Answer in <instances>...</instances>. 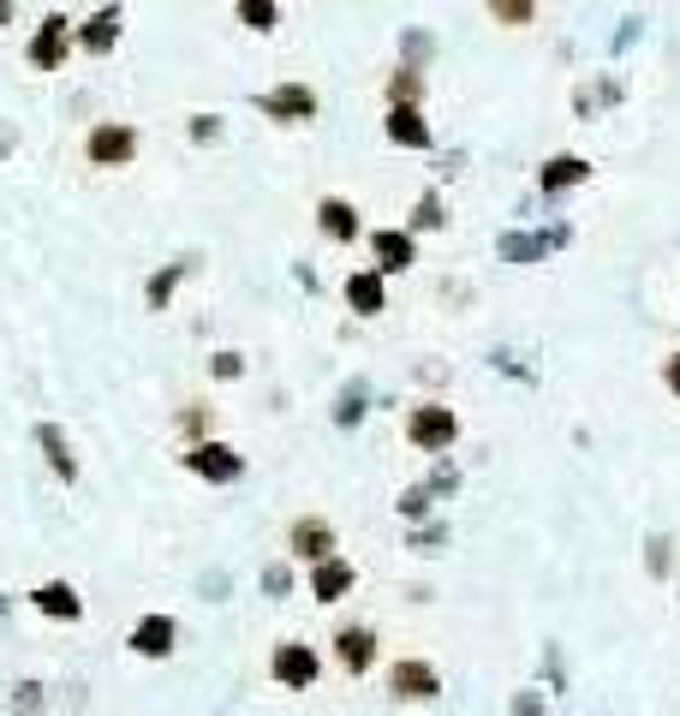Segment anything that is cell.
Here are the masks:
<instances>
[{"instance_id": "1", "label": "cell", "mask_w": 680, "mask_h": 716, "mask_svg": "<svg viewBox=\"0 0 680 716\" xmlns=\"http://www.w3.org/2000/svg\"><path fill=\"white\" fill-rule=\"evenodd\" d=\"M406 436H412V448H424V454L454 448L460 418H454V407H412V418H406Z\"/></svg>"}, {"instance_id": "2", "label": "cell", "mask_w": 680, "mask_h": 716, "mask_svg": "<svg viewBox=\"0 0 680 716\" xmlns=\"http://www.w3.org/2000/svg\"><path fill=\"white\" fill-rule=\"evenodd\" d=\"M132 156H138V132L132 126H114V120H107V126L90 132V161H97V168H126Z\"/></svg>"}, {"instance_id": "3", "label": "cell", "mask_w": 680, "mask_h": 716, "mask_svg": "<svg viewBox=\"0 0 680 716\" xmlns=\"http://www.w3.org/2000/svg\"><path fill=\"white\" fill-rule=\"evenodd\" d=\"M185 466L197 471V478H215V484H234L245 471V454H234L227 442H197L192 454H185Z\"/></svg>"}, {"instance_id": "4", "label": "cell", "mask_w": 680, "mask_h": 716, "mask_svg": "<svg viewBox=\"0 0 680 716\" xmlns=\"http://www.w3.org/2000/svg\"><path fill=\"white\" fill-rule=\"evenodd\" d=\"M257 107H263L269 120H317V90L281 84V90H269V96H257Z\"/></svg>"}, {"instance_id": "5", "label": "cell", "mask_w": 680, "mask_h": 716, "mask_svg": "<svg viewBox=\"0 0 680 716\" xmlns=\"http://www.w3.org/2000/svg\"><path fill=\"white\" fill-rule=\"evenodd\" d=\"M388 693L394 698H437L442 681H437V669H430V663L406 657V663H394V674H388Z\"/></svg>"}, {"instance_id": "6", "label": "cell", "mask_w": 680, "mask_h": 716, "mask_svg": "<svg viewBox=\"0 0 680 716\" xmlns=\"http://www.w3.org/2000/svg\"><path fill=\"white\" fill-rule=\"evenodd\" d=\"M269 674H275L281 686H310V681H317V651L287 639V645L275 651V663H269Z\"/></svg>"}, {"instance_id": "7", "label": "cell", "mask_w": 680, "mask_h": 716, "mask_svg": "<svg viewBox=\"0 0 680 716\" xmlns=\"http://www.w3.org/2000/svg\"><path fill=\"white\" fill-rule=\"evenodd\" d=\"M371 251H376V275H400V269H412V234H400V227H383V234H371Z\"/></svg>"}, {"instance_id": "8", "label": "cell", "mask_w": 680, "mask_h": 716, "mask_svg": "<svg viewBox=\"0 0 680 716\" xmlns=\"http://www.w3.org/2000/svg\"><path fill=\"white\" fill-rule=\"evenodd\" d=\"M293 556L298 561H329L335 556V532H329V520H293Z\"/></svg>"}, {"instance_id": "9", "label": "cell", "mask_w": 680, "mask_h": 716, "mask_svg": "<svg viewBox=\"0 0 680 716\" xmlns=\"http://www.w3.org/2000/svg\"><path fill=\"white\" fill-rule=\"evenodd\" d=\"M567 246V227H549V234H508L501 239V263H537L543 251Z\"/></svg>"}, {"instance_id": "10", "label": "cell", "mask_w": 680, "mask_h": 716, "mask_svg": "<svg viewBox=\"0 0 680 716\" xmlns=\"http://www.w3.org/2000/svg\"><path fill=\"white\" fill-rule=\"evenodd\" d=\"M335 657H340V669H371L376 663V633L371 627H340L335 633Z\"/></svg>"}, {"instance_id": "11", "label": "cell", "mask_w": 680, "mask_h": 716, "mask_svg": "<svg viewBox=\"0 0 680 716\" xmlns=\"http://www.w3.org/2000/svg\"><path fill=\"white\" fill-rule=\"evenodd\" d=\"M352 561H340V556H329V561H317V573H310V598L317 603H340L352 591Z\"/></svg>"}, {"instance_id": "12", "label": "cell", "mask_w": 680, "mask_h": 716, "mask_svg": "<svg viewBox=\"0 0 680 716\" xmlns=\"http://www.w3.org/2000/svg\"><path fill=\"white\" fill-rule=\"evenodd\" d=\"M173 639H180V627H173L168 615H144L138 627H132V651L138 657H168Z\"/></svg>"}, {"instance_id": "13", "label": "cell", "mask_w": 680, "mask_h": 716, "mask_svg": "<svg viewBox=\"0 0 680 716\" xmlns=\"http://www.w3.org/2000/svg\"><path fill=\"white\" fill-rule=\"evenodd\" d=\"M66 31H72V24H66L60 12H48V19H43V31H36V43H31V66L54 72V66L66 60Z\"/></svg>"}, {"instance_id": "14", "label": "cell", "mask_w": 680, "mask_h": 716, "mask_svg": "<svg viewBox=\"0 0 680 716\" xmlns=\"http://www.w3.org/2000/svg\"><path fill=\"white\" fill-rule=\"evenodd\" d=\"M31 603H36L43 615H54V621H78V615H84V598H78L66 579H48V586H36Z\"/></svg>"}, {"instance_id": "15", "label": "cell", "mask_w": 680, "mask_h": 716, "mask_svg": "<svg viewBox=\"0 0 680 716\" xmlns=\"http://www.w3.org/2000/svg\"><path fill=\"white\" fill-rule=\"evenodd\" d=\"M579 180H591V161H585V156H549V161H543V173H537L543 192H567V185H579Z\"/></svg>"}, {"instance_id": "16", "label": "cell", "mask_w": 680, "mask_h": 716, "mask_svg": "<svg viewBox=\"0 0 680 716\" xmlns=\"http://www.w3.org/2000/svg\"><path fill=\"white\" fill-rule=\"evenodd\" d=\"M317 221H322V234H329V239H340V246H347V239H359V209H352L347 197H322V204H317Z\"/></svg>"}, {"instance_id": "17", "label": "cell", "mask_w": 680, "mask_h": 716, "mask_svg": "<svg viewBox=\"0 0 680 716\" xmlns=\"http://www.w3.org/2000/svg\"><path fill=\"white\" fill-rule=\"evenodd\" d=\"M36 442H43L48 466L60 471V478H78V454H72V442H66L60 424H36Z\"/></svg>"}, {"instance_id": "18", "label": "cell", "mask_w": 680, "mask_h": 716, "mask_svg": "<svg viewBox=\"0 0 680 716\" xmlns=\"http://www.w3.org/2000/svg\"><path fill=\"white\" fill-rule=\"evenodd\" d=\"M388 138L406 144V150H424V144H430V126L418 120V107H388Z\"/></svg>"}, {"instance_id": "19", "label": "cell", "mask_w": 680, "mask_h": 716, "mask_svg": "<svg viewBox=\"0 0 680 716\" xmlns=\"http://www.w3.org/2000/svg\"><path fill=\"white\" fill-rule=\"evenodd\" d=\"M347 305L359 310V317H376V310H383V275H376V269L352 275V281H347Z\"/></svg>"}, {"instance_id": "20", "label": "cell", "mask_w": 680, "mask_h": 716, "mask_svg": "<svg viewBox=\"0 0 680 716\" xmlns=\"http://www.w3.org/2000/svg\"><path fill=\"white\" fill-rule=\"evenodd\" d=\"M120 24H126V19H120V7H102L97 19L84 24V48L90 54H107V48L120 43Z\"/></svg>"}, {"instance_id": "21", "label": "cell", "mask_w": 680, "mask_h": 716, "mask_svg": "<svg viewBox=\"0 0 680 716\" xmlns=\"http://www.w3.org/2000/svg\"><path fill=\"white\" fill-rule=\"evenodd\" d=\"M418 96H424V78H418V66H400V72L388 78V102H394V107H412Z\"/></svg>"}, {"instance_id": "22", "label": "cell", "mask_w": 680, "mask_h": 716, "mask_svg": "<svg viewBox=\"0 0 680 716\" xmlns=\"http://www.w3.org/2000/svg\"><path fill=\"white\" fill-rule=\"evenodd\" d=\"M180 275H185V269H180V263H168V269H156V275H149V287H144V299H149V310H161V305H168V299H173V287H180Z\"/></svg>"}, {"instance_id": "23", "label": "cell", "mask_w": 680, "mask_h": 716, "mask_svg": "<svg viewBox=\"0 0 680 716\" xmlns=\"http://www.w3.org/2000/svg\"><path fill=\"white\" fill-rule=\"evenodd\" d=\"M615 96H621L615 78H603V84H585V90H579V114H591V107H609Z\"/></svg>"}, {"instance_id": "24", "label": "cell", "mask_w": 680, "mask_h": 716, "mask_svg": "<svg viewBox=\"0 0 680 716\" xmlns=\"http://www.w3.org/2000/svg\"><path fill=\"white\" fill-rule=\"evenodd\" d=\"M489 19H496V24H525V19H537V7H532V0H496Z\"/></svg>"}, {"instance_id": "25", "label": "cell", "mask_w": 680, "mask_h": 716, "mask_svg": "<svg viewBox=\"0 0 680 716\" xmlns=\"http://www.w3.org/2000/svg\"><path fill=\"white\" fill-rule=\"evenodd\" d=\"M359 418H364V383H352L335 407V424H359Z\"/></svg>"}, {"instance_id": "26", "label": "cell", "mask_w": 680, "mask_h": 716, "mask_svg": "<svg viewBox=\"0 0 680 716\" xmlns=\"http://www.w3.org/2000/svg\"><path fill=\"white\" fill-rule=\"evenodd\" d=\"M12 711H19V716H36V711H43V686H36V681H19V686H12Z\"/></svg>"}, {"instance_id": "27", "label": "cell", "mask_w": 680, "mask_h": 716, "mask_svg": "<svg viewBox=\"0 0 680 716\" xmlns=\"http://www.w3.org/2000/svg\"><path fill=\"white\" fill-rule=\"evenodd\" d=\"M239 19L251 24V31H269V24H275V7H269V0H239Z\"/></svg>"}, {"instance_id": "28", "label": "cell", "mask_w": 680, "mask_h": 716, "mask_svg": "<svg viewBox=\"0 0 680 716\" xmlns=\"http://www.w3.org/2000/svg\"><path fill=\"white\" fill-rule=\"evenodd\" d=\"M412 227H424V234H430V227H442V197H437V192H424V197H418Z\"/></svg>"}, {"instance_id": "29", "label": "cell", "mask_w": 680, "mask_h": 716, "mask_svg": "<svg viewBox=\"0 0 680 716\" xmlns=\"http://www.w3.org/2000/svg\"><path fill=\"white\" fill-rule=\"evenodd\" d=\"M287 586H293V573L281 561H269L263 567V591H269V598H287Z\"/></svg>"}, {"instance_id": "30", "label": "cell", "mask_w": 680, "mask_h": 716, "mask_svg": "<svg viewBox=\"0 0 680 716\" xmlns=\"http://www.w3.org/2000/svg\"><path fill=\"white\" fill-rule=\"evenodd\" d=\"M400 513H406V520H424V513H430V490H406L400 496Z\"/></svg>"}, {"instance_id": "31", "label": "cell", "mask_w": 680, "mask_h": 716, "mask_svg": "<svg viewBox=\"0 0 680 716\" xmlns=\"http://www.w3.org/2000/svg\"><path fill=\"white\" fill-rule=\"evenodd\" d=\"M192 138H197V144L222 138V120H215V114H192Z\"/></svg>"}, {"instance_id": "32", "label": "cell", "mask_w": 680, "mask_h": 716, "mask_svg": "<svg viewBox=\"0 0 680 716\" xmlns=\"http://www.w3.org/2000/svg\"><path fill=\"white\" fill-rule=\"evenodd\" d=\"M424 490H430V496H447V490H460V471H454V466H437V478H430Z\"/></svg>"}, {"instance_id": "33", "label": "cell", "mask_w": 680, "mask_h": 716, "mask_svg": "<svg viewBox=\"0 0 680 716\" xmlns=\"http://www.w3.org/2000/svg\"><path fill=\"white\" fill-rule=\"evenodd\" d=\"M650 573H669V537H650Z\"/></svg>"}, {"instance_id": "34", "label": "cell", "mask_w": 680, "mask_h": 716, "mask_svg": "<svg viewBox=\"0 0 680 716\" xmlns=\"http://www.w3.org/2000/svg\"><path fill=\"white\" fill-rule=\"evenodd\" d=\"M209 371H215V376H239V371H245V359H239V353H215V359H209Z\"/></svg>"}, {"instance_id": "35", "label": "cell", "mask_w": 680, "mask_h": 716, "mask_svg": "<svg viewBox=\"0 0 680 716\" xmlns=\"http://www.w3.org/2000/svg\"><path fill=\"white\" fill-rule=\"evenodd\" d=\"M437 544H447V525H424V532L412 537V549H437Z\"/></svg>"}, {"instance_id": "36", "label": "cell", "mask_w": 680, "mask_h": 716, "mask_svg": "<svg viewBox=\"0 0 680 716\" xmlns=\"http://www.w3.org/2000/svg\"><path fill=\"white\" fill-rule=\"evenodd\" d=\"M513 716H543V698L537 693H520V698H513Z\"/></svg>"}, {"instance_id": "37", "label": "cell", "mask_w": 680, "mask_h": 716, "mask_svg": "<svg viewBox=\"0 0 680 716\" xmlns=\"http://www.w3.org/2000/svg\"><path fill=\"white\" fill-rule=\"evenodd\" d=\"M203 598H227V573H203Z\"/></svg>"}, {"instance_id": "38", "label": "cell", "mask_w": 680, "mask_h": 716, "mask_svg": "<svg viewBox=\"0 0 680 716\" xmlns=\"http://www.w3.org/2000/svg\"><path fill=\"white\" fill-rule=\"evenodd\" d=\"M662 383H669V388H675V395H680V353L669 359V371H662Z\"/></svg>"}, {"instance_id": "39", "label": "cell", "mask_w": 680, "mask_h": 716, "mask_svg": "<svg viewBox=\"0 0 680 716\" xmlns=\"http://www.w3.org/2000/svg\"><path fill=\"white\" fill-rule=\"evenodd\" d=\"M12 144H19V132H12V126H7V120H0V156H7V150H12Z\"/></svg>"}, {"instance_id": "40", "label": "cell", "mask_w": 680, "mask_h": 716, "mask_svg": "<svg viewBox=\"0 0 680 716\" xmlns=\"http://www.w3.org/2000/svg\"><path fill=\"white\" fill-rule=\"evenodd\" d=\"M0 24H12V7H0Z\"/></svg>"}]
</instances>
